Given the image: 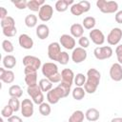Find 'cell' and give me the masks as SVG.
<instances>
[{
    "label": "cell",
    "mask_w": 122,
    "mask_h": 122,
    "mask_svg": "<svg viewBox=\"0 0 122 122\" xmlns=\"http://www.w3.org/2000/svg\"><path fill=\"white\" fill-rule=\"evenodd\" d=\"M71 92V87L65 84H58L57 87L51 89L50 92H47V100L50 104H56L59 102L61 98L67 97Z\"/></svg>",
    "instance_id": "6da1fadb"
},
{
    "label": "cell",
    "mask_w": 122,
    "mask_h": 122,
    "mask_svg": "<svg viewBox=\"0 0 122 122\" xmlns=\"http://www.w3.org/2000/svg\"><path fill=\"white\" fill-rule=\"evenodd\" d=\"M101 73L96 69H90L87 71V81L84 85V90L88 93H94L100 83Z\"/></svg>",
    "instance_id": "7a4b0ae2"
},
{
    "label": "cell",
    "mask_w": 122,
    "mask_h": 122,
    "mask_svg": "<svg viewBox=\"0 0 122 122\" xmlns=\"http://www.w3.org/2000/svg\"><path fill=\"white\" fill-rule=\"evenodd\" d=\"M23 64L25 66L24 69V73H31V72H36L38 69L41 67V60L33 55H26L23 58Z\"/></svg>",
    "instance_id": "3957f363"
},
{
    "label": "cell",
    "mask_w": 122,
    "mask_h": 122,
    "mask_svg": "<svg viewBox=\"0 0 122 122\" xmlns=\"http://www.w3.org/2000/svg\"><path fill=\"white\" fill-rule=\"evenodd\" d=\"M96 6L103 13H114L118 10V4L115 1L97 0Z\"/></svg>",
    "instance_id": "277c9868"
},
{
    "label": "cell",
    "mask_w": 122,
    "mask_h": 122,
    "mask_svg": "<svg viewBox=\"0 0 122 122\" xmlns=\"http://www.w3.org/2000/svg\"><path fill=\"white\" fill-rule=\"evenodd\" d=\"M27 92L28 94L30 96L32 102L34 104L40 105L44 102V95H43V92L41 91L39 85H35V86H30L28 87L27 89Z\"/></svg>",
    "instance_id": "5b68a950"
},
{
    "label": "cell",
    "mask_w": 122,
    "mask_h": 122,
    "mask_svg": "<svg viewBox=\"0 0 122 122\" xmlns=\"http://www.w3.org/2000/svg\"><path fill=\"white\" fill-rule=\"evenodd\" d=\"M91 9V3L86 0H82L78 3H74L71 7V14L75 16H79L84 12L89 11Z\"/></svg>",
    "instance_id": "8992f818"
},
{
    "label": "cell",
    "mask_w": 122,
    "mask_h": 122,
    "mask_svg": "<svg viewBox=\"0 0 122 122\" xmlns=\"http://www.w3.org/2000/svg\"><path fill=\"white\" fill-rule=\"evenodd\" d=\"M112 49L110 46H103V47H97L93 51V54L96 59L98 60H105L112 55Z\"/></svg>",
    "instance_id": "52a82bcc"
},
{
    "label": "cell",
    "mask_w": 122,
    "mask_h": 122,
    "mask_svg": "<svg viewBox=\"0 0 122 122\" xmlns=\"http://www.w3.org/2000/svg\"><path fill=\"white\" fill-rule=\"evenodd\" d=\"M52 15H53V8L49 4L43 5L38 11V17L43 22L50 21L51 19Z\"/></svg>",
    "instance_id": "ba28073f"
},
{
    "label": "cell",
    "mask_w": 122,
    "mask_h": 122,
    "mask_svg": "<svg viewBox=\"0 0 122 122\" xmlns=\"http://www.w3.org/2000/svg\"><path fill=\"white\" fill-rule=\"evenodd\" d=\"M122 38V30L119 28H113L107 36V42L111 46L117 45Z\"/></svg>",
    "instance_id": "9c48e42d"
},
{
    "label": "cell",
    "mask_w": 122,
    "mask_h": 122,
    "mask_svg": "<svg viewBox=\"0 0 122 122\" xmlns=\"http://www.w3.org/2000/svg\"><path fill=\"white\" fill-rule=\"evenodd\" d=\"M61 53V46L58 42H52L48 46V56L52 61H57Z\"/></svg>",
    "instance_id": "30bf717a"
},
{
    "label": "cell",
    "mask_w": 122,
    "mask_h": 122,
    "mask_svg": "<svg viewBox=\"0 0 122 122\" xmlns=\"http://www.w3.org/2000/svg\"><path fill=\"white\" fill-rule=\"evenodd\" d=\"M33 102L30 99H23V101L21 102V113L23 114L24 117L29 118L30 116H32L33 114Z\"/></svg>",
    "instance_id": "8fae6325"
},
{
    "label": "cell",
    "mask_w": 122,
    "mask_h": 122,
    "mask_svg": "<svg viewBox=\"0 0 122 122\" xmlns=\"http://www.w3.org/2000/svg\"><path fill=\"white\" fill-rule=\"evenodd\" d=\"M41 71H42V73L44 76H46V78H50L51 76L56 74L58 71V67L56 64L52 63V62H47L45 64L42 65V68H41Z\"/></svg>",
    "instance_id": "7c38bea8"
},
{
    "label": "cell",
    "mask_w": 122,
    "mask_h": 122,
    "mask_svg": "<svg viewBox=\"0 0 122 122\" xmlns=\"http://www.w3.org/2000/svg\"><path fill=\"white\" fill-rule=\"evenodd\" d=\"M89 36L91 38V40L92 41L93 44L97 45V46H100V45H103L104 42H105V35L104 33L98 30V29H93L90 31L89 33Z\"/></svg>",
    "instance_id": "4fadbf2b"
},
{
    "label": "cell",
    "mask_w": 122,
    "mask_h": 122,
    "mask_svg": "<svg viewBox=\"0 0 122 122\" xmlns=\"http://www.w3.org/2000/svg\"><path fill=\"white\" fill-rule=\"evenodd\" d=\"M87 58V51L85 49L78 47L73 49L72 53H71V59L75 64H79L83 61H85Z\"/></svg>",
    "instance_id": "5bb4252c"
},
{
    "label": "cell",
    "mask_w": 122,
    "mask_h": 122,
    "mask_svg": "<svg viewBox=\"0 0 122 122\" xmlns=\"http://www.w3.org/2000/svg\"><path fill=\"white\" fill-rule=\"evenodd\" d=\"M110 76L112 80L119 82L122 80V66L119 63H113L110 69Z\"/></svg>",
    "instance_id": "9a60e30c"
},
{
    "label": "cell",
    "mask_w": 122,
    "mask_h": 122,
    "mask_svg": "<svg viewBox=\"0 0 122 122\" xmlns=\"http://www.w3.org/2000/svg\"><path fill=\"white\" fill-rule=\"evenodd\" d=\"M61 76H62V80H61L60 83L65 84V85H67V86L71 88V85L73 83L74 76H75L73 71L71 69H64L61 71Z\"/></svg>",
    "instance_id": "2e32d148"
},
{
    "label": "cell",
    "mask_w": 122,
    "mask_h": 122,
    "mask_svg": "<svg viewBox=\"0 0 122 122\" xmlns=\"http://www.w3.org/2000/svg\"><path fill=\"white\" fill-rule=\"evenodd\" d=\"M60 45L63 46L66 50H73L75 46V40L71 35L69 34H62L59 38Z\"/></svg>",
    "instance_id": "e0dca14e"
},
{
    "label": "cell",
    "mask_w": 122,
    "mask_h": 122,
    "mask_svg": "<svg viewBox=\"0 0 122 122\" xmlns=\"http://www.w3.org/2000/svg\"><path fill=\"white\" fill-rule=\"evenodd\" d=\"M18 43H19L20 47L25 49V50H30L33 47V40H32V38L30 35L26 34V33H23V34H21L19 36Z\"/></svg>",
    "instance_id": "ac0fdd59"
},
{
    "label": "cell",
    "mask_w": 122,
    "mask_h": 122,
    "mask_svg": "<svg viewBox=\"0 0 122 122\" xmlns=\"http://www.w3.org/2000/svg\"><path fill=\"white\" fill-rule=\"evenodd\" d=\"M14 73L10 70L0 68V80L6 84H10L14 81Z\"/></svg>",
    "instance_id": "d6986e66"
},
{
    "label": "cell",
    "mask_w": 122,
    "mask_h": 122,
    "mask_svg": "<svg viewBox=\"0 0 122 122\" xmlns=\"http://www.w3.org/2000/svg\"><path fill=\"white\" fill-rule=\"evenodd\" d=\"M50 34V29L46 24H40L36 28V35L39 39L44 40L49 37Z\"/></svg>",
    "instance_id": "ffe728a7"
},
{
    "label": "cell",
    "mask_w": 122,
    "mask_h": 122,
    "mask_svg": "<svg viewBox=\"0 0 122 122\" xmlns=\"http://www.w3.org/2000/svg\"><path fill=\"white\" fill-rule=\"evenodd\" d=\"M70 31H71V36L74 38H80L83 36V33H84V27L81 25V24H72L71 26V29H70Z\"/></svg>",
    "instance_id": "44dd1931"
},
{
    "label": "cell",
    "mask_w": 122,
    "mask_h": 122,
    "mask_svg": "<svg viewBox=\"0 0 122 122\" xmlns=\"http://www.w3.org/2000/svg\"><path fill=\"white\" fill-rule=\"evenodd\" d=\"M85 117L87 118L88 121L90 122H95L99 119L100 117V113H99V111L95 108H91V109H88L87 112H85Z\"/></svg>",
    "instance_id": "7402d4cb"
},
{
    "label": "cell",
    "mask_w": 122,
    "mask_h": 122,
    "mask_svg": "<svg viewBox=\"0 0 122 122\" xmlns=\"http://www.w3.org/2000/svg\"><path fill=\"white\" fill-rule=\"evenodd\" d=\"M73 0H58L55 3V10L59 12H64L68 10L70 5H73Z\"/></svg>",
    "instance_id": "603a6c76"
},
{
    "label": "cell",
    "mask_w": 122,
    "mask_h": 122,
    "mask_svg": "<svg viewBox=\"0 0 122 122\" xmlns=\"http://www.w3.org/2000/svg\"><path fill=\"white\" fill-rule=\"evenodd\" d=\"M16 65V58L11 55V54H8L6 56H4L3 58V66L6 69H12L14 68Z\"/></svg>",
    "instance_id": "cb8c5ba5"
},
{
    "label": "cell",
    "mask_w": 122,
    "mask_h": 122,
    "mask_svg": "<svg viewBox=\"0 0 122 122\" xmlns=\"http://www.w3.org/2000/svg\"><path fill=\"white\" fill-rule=\"evenodd\" d=\"M45 5L44 0H30L28 1V9L32 11H39L40 8Z\"/></svg>",
    "instance_id": "d4e9b609"
},
{
    "label": "cell",
    "mask_w": 122,
    "mask_h": 122,
    "mask_svg": "<svg viewBox=\"0 0 122 122\" xmlns=\"http://www.w3.org/2000/svg\"><path fill=\"white\" fill-rule=\"evenodd\" d=\"M9 94H10V97L19 98V97L22 96L23 91H22V89H21V87L19 85H12L9 89Z\"/></svg>",
    "instance_id": "484cf974"
},
{
    "label": "cell",
    "mask_w": 122,
    "mask_h": 122,
    "mask_svg": "<svg viewBox=\"0 0 122 122\" xmlns=\"http://www.w3.org/2000/svg\"><path fill=\"white\" fill-rule=\"evenodd\" d=\"M25 82L28 85V87L37 85V71L25 74Z\"/></svg>",
    "instance_id": "4316f807"
},
{
    "label": "cell",
    "mask_w": 122,
    "mask_h": 122,
    "mask_svg": "<svg viewBox=\"0 0 122 122\" xmlns=\"http://www.w3.org/2000/svg\"><path fill=\"white\" fill-rule=\"evenodd\" d=\"M95 23H96V20L94 17L92 16H87L83 19V23H82V26L86 29V30H93L94 26H95Z\"/></svg>",
    "instance_id": "83f0119b"
},
{
    "label": "cell",
    "mask_w": 122,
    "mask_h": 122,
    "mask_svg": "<svg viewBox=\"0 0 122 122\" xmlns=\"http://www.w3.org/2000/svg\"><path fill=\"white\" fill-rule=\"evenodd\" d=\"M72 94V97L75 99V100H82L84 97H85V94H86V91L84 90V88L82 87H75L71 92Z\"/></svg>",
    "instance_id": "f1b7e54d"
},
{
    "label": "cell",
    "mask_w": 122,
    "mask_h": 122,
    "mask_svg": "<svg viewBox=\"0 0 122 122\" xmlns=\"http://www.w3.org/2000/svg\"><path fill=\"white\" fill-rule=\"evenodd\" d=\"M84 116H85L84 112H83L82 111L77 110V111L73 112L72 114L70 116V118H69V122H83V120H84Z\"/></svg>",
    "instance_id": "f546056e"
},
{
    "label": "cell",
    "mask_w": 122,
    "mask_h": 122,
    "mask_svg": "<svg viewBox=\"0 0 122 122\" xmlns=\"http://www.w3.org/2000/svg\"><path fill=\"white\" fill-rule=\"evenodd\" d=\"M42 92H50L52 89V83L48 78H42L38 83Z\"/></svg>",
    "instance_id": "4dcf8cb0"
},
{
    "label": "cell",
    "mask_w": 122,
    "mask_h": 122,
    "mask_svg": "<svg viewBox=\"0 0 122 122\" xmlns=\"http://www.w3.org/2000/svg\"><path fill=\"white\" fill-rule=\"evenodd\" d=\"M25 24L28 28H33L37 24V17L34 14H29L25 18Z\"/></svg>",
    "instance_id": "1f68e13d"
},
{
    "label": "cell",
    "mask_w": 122,
    "mask_h": 122,
    "mask_svg": "<svg viewBox=\"0 0 122 122\" xmlns=\"http://www.w3.org/2000/svg\"><path fill=\"white\" fill-rule=\"evenodd\" d=\"M51 112V106H50V103H46V102H43L42 104L39 105V112L44 115V116H48Z\"/></svg>",
    "instance_id": "d6a6232c"
},
{
    "label": "cell",
    "mask_w": 122,
    "mask_h": 122,
    "mask_svg": "<svg viewBox=\"0 0 122 122\" xmlns=\"http://www.w3.org/2000/svg\"><path fill=\"white\" fill-rule=\"evenodd\" d=\"M86 81H87V78L83 73H77L74 76V80H73L76 87H83L85 85Z\"/></svg>",
    "instance_id": "836d02e7"
},
{
    "label": "cell",
    "mask_w": 122,
    "mask_h": 122,
    "mask_svg": "<svg viewBox=\"0 0 122 122\" xmlns=\"http://www.w3.org/2000/svg\"><path fill=\"white\" fill-rule=\"evenodd\" d=\"M1 27H2V29L15 27V21L11 16H7L5 19L1 20Z\"/></svg>",
    "instance_id": "e575fe53"
},
{
    "label": "cell",
    "mask_w": 122,
    "mask_h": 122,
    "mask_svg": "<svg viewBox=\"0 0 122 122\" xmlns=\"http://www.w3.org/2000/svg\"><path fill=\"white\" fill-rule=\"evenodd\" d=\"M11 109L13 110V112H18L19 109H21V103L19 102L18 98H15V97H10L9 99V103H8Z\"/></svg>",
    "instance_id": "d590c367"
},
{
    "label": "cell",
    "mask_w": 122,
    "mask_h": 122,
    "mask_svg": "<svg viewBox=\"0 0 122 122\" xmlns=\"http://www.w3.org/2000/svg\"><path fill=\"white\" fill-rule=\"evenodd\" d=\"M2 48H3V50H4L6 52H8V53L12 52L13 50H14L12 43H11L10 40H8V39L3 40V42H2Z\"/></svg>",
    "instance_id": "8d00e7d4"
},
{
    "label": "cell",
    "mask_w": 122,
    "mask_h": 122,
    "mask_svg": "<svg viewBox=\"0 0 122 122\" xmlns=\"http://www.w3.org/2000/svg\"><path fill=\"white\" fill-rule=\"evenodd\" d=\"M2 31H3V34L6 36V37H12L16 34L17 32V30L15 27H10V28H4L2 29Z\"/></svg>",
    "instance_id": "74e56055"
},
{
    "label": "cell",
    "mask_w": 122,
    "mask_h": 122,
    "mask_svg": "<svg viewBox=\"0 0 122 122\" xmlns=\"http://www.w3.org/2000/svg\"><path fill=\"white\" fill-rule=\"evenodd\" d=\"M69 60H70V56H69V53L66 52V51H61L59 57H58V60L57 62L61 65H67L69 63Z\"/></svg>",
    "instance_id": "f35d334b"
},
{
    "label": "cell",
    "mask_w": 122,
    "mask_h": 122,
    "mask_svg": "<svg viewBox=\"0 0 122 122\" xmlns=\"http://www.w3.org/2000/svg\"><path fill=\"white\" fill-rule=\"evenodd\" d=\"M14 112H13V110L11 109V107L8 104L7 106H5L3 109H2V111H1V114H2V116L3 117H6V118H10V116H12V113H13Z\"/></svg>",
    "instance_id": "ab89813d"
},
{
    "label": "cell",
    "mask_w": 122,
    "mask_h": 122,
    "mask_svg": "<svg viewBox=\"0 0 122 122\" xmlns=\"http://www.w3.org/2000/svg\"><path fill=\"white\" fill-rule=\"evenodd\" d=\"M12 4H13L18 10H24V9L28 8V1H26V0H16V1H12Z\"/></svg>",
    "instance_id": "60d3db41"
},
{
    "label": "cell",
    "mask_w": 122,
    "mask_h": 122,
    "mask_svg": "<svg viewBox=\"0 0 122 122\" xmlns=\"http://www.w3.org/2000/svg\"><path fill=\"white\" fill-rule=\"evenodd\" d=\"M78 44H79V46H80L81 48L86 49V48H88V47L90 46V40H89V38H87L86 36H82V37L79 38Z\"/></svg>",
    "instance_id": "b9f144b4"
},
{
    "label": "cell",
    "mask_w": 122,
    "mask_h": 122,
    "mask_svg": "<svg viewBox=\"0 0 122 122\" xmlns=\"http://www.w3.org/2000/svg\"><path fill=\"white\" fill-rule=\"evenodd\" d=\"M115 53H116V57L118 60V63L120 65H122V44L118 45L115 49Z\"/></svg>",
    "instance_id": "7bdbcfd3"
},
{
    "label": "cell",
    "mask_w": 122,
    "mask_h": 122,
    "mask_svg": "<svg viewBox=\"0 0 122 122\" xmlns=\"http://www.w3.org/2000/svg\"><path fill=\"white\" fill-rule=\"evenodd\" d=\"M7 16H8V10H7V9L4 8V7H0V18H1V20L5 19Z\"/></svg>",
    "instance_id": "ee69618b"
},
{
    "label": "cell",
    "mask_w": 122,
    "mask_h": 122,
    "mask_svg": "<svg viewBox=\"0 0 122 122\" xmlns=\"http://www.w3.org/2000/svg\"><path fill=\"white\" fill-rule=\"evenodd\" d=\"M114 19L116 21V23L118 24H122V10H119L115 13V16H114Z\"/></svg>",
    "instance_id": "f6af8a7d"
},
{
    "label": "cell",
    "mask_w": 122,
    "mask_h": 122,
    "mask_svg": "<svg viewBox=\"0 0 122 122\" xmlns=\"http://www.w3.org/2000/svg\"><path fill=\"white\" fill-rule=\"evenodd\" d=\"M8 122H23L22 119L17 115H12L10 118H8Z\"/></svg>",
    "instance_id": "bcb514c9"
},
{
    "label": "cell",
    "mask_w": 122,
    "mask_h": 122,
    "mask_svg": "<svg viewBox=\"0 0 122 122\" xmlns=\"http://www.w3.org/2000/svg\"><path fill=\"white\" fill-rule=\"evenodd\" d=\"M111 122H122V117H114L111 120Z\"/></svg>",
    "instance_id": "7dc6e473"
},
{
    "label": "cell",
    "mask_w": 122,
    "mask_h": 122,
    "mask_svg": "<svg viewBox=\"0 0 122 122\" xmlns=\"http://www.w3.org/2000/svg\"><path fill=\"white\" fill-rule=\"evenodd\" d=\"M0 122H5V121H3V119H1V120H0Z\"/></svg>",
    "instance_id": "c3c4849f"
}]
</instances>
